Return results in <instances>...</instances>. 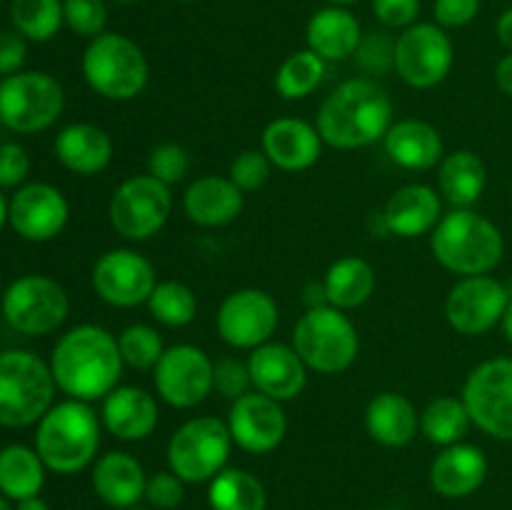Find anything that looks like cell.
Here are the masks:
<instances>
[{"instance_id": "12", "label": "cell", "mask_w": 512, "mask_h": 510, "mask_svg": "<svg viewBox=\"0 0 512 510\" xmlns=\"http://www.w3.org/2000/svg\"><path fill=\"white\" fill-rule=\"evenodd\" d=\"M460 398L475 428L488 438L512 443V358H490L475 365Z\"/></svg>"}, {"instance_id": "41", "label": "cell", "mask_w": 512, "mask_h": 510, "mask_svg": "<svg viewBox=\"0 0 512 510\" xmlns=\"http://www.w3.org/2000/svg\"><path fill=\"white\" fill-rule=\"evenodd\" d=\"M190 170V153L178 143H160L148 155V175L158 178L168 188L185 180Z\"/></svg>"}, {"instance_id": "37", "label": "cell", "mask_w": 512, "mask_h": 510, "mask_svg": "<svg viewBox=\"0 0 512 510\" xmlns=\"http://www.w3.org/2000/svg\"><path fill=\"white\" fill-rule=\"evenodd\" d=\"M325 78V60L310 48L295 50L275 73V90L285 100H303L315 93Z\"/></svg>"}, {"instance_id": "23", "label": "cell", "mask_w": 512, "mask_h": 510, "mask_svg": "<svg viewBox=\"0 0 512 510\" xmlns=\"http://www.w3.org/2000/svg\"><path fill=\"white\" fill-rule=\"evenodd\" d=\"M443 215V195L433 185L410 183L390 195L380 220L385 233L410 240L433 233Z\"/></svg>"}, {"instance_id": "57", "label": "cell", "mask_w": 512, "mask_h": 510, "mask_svg": "<svg viewBox=\"0 0 512 510\" xmlns=\"http://www.w3.org/2000/svg\"><path fill=\"white\" fill-rule=\"evenodd\" d=\"M128 510H153V508H140V505H133V508H128Z\"/></svg>"}, {"instance_id": "60", "label": "cell", "mask_w": 512, "mask_h": 510, "mask_svg": "<svg viewBox=\"0 0 512 510\" xmlns=\"http://www.w3.org/2000/svg\"><path fill=\"white\" fill-rule=\"evenodd\" d=\"M180 3H190V0H180Z\"/></svg>"}, {"instance_id": "1", "label": "cell", "mask_w": 512, "mask_h": 510, "mask_svg": "<svg viewBox=\"0 0 512 510\" xmlns=\"http://www.w3.org/2000/svg\"><path fill=\"white\" fill-rule=\"evenodd\" d=\"M48 363L60 393L83 403L103 400L118 388L125 370L118 335L95 323L65 330L53 345Z\"/></svg>"}, {"instance_id": "22", "label": "cell", "mask_w": 512, "mask_h": 510, "mask_svg": "<svg viewBox=\"0 0 512 510\" xmlns=\"http://www.w3.org/2000/svg\"><path fill=\"white\" fill-rule=\"evenodd\" d=\"M160 408L153 393L138 385H118L100 400V423L113 438L138 443L158 428Z\"/></svg>"}, {"instance_id": "39", "label": "cell", "mask_w": 512, "mask_h": 510, "mask_svg": "<svg viewBox=\"0 0 512 510\" xmlns=\"http://www.w3.org/2000/svg\"><path fill=\"white\" fill-rule=\"evenodd\" d=\"M118 348L123 363L133 370H153L163 358L165 343L158 328L145 323H133L118 335Z\"/></svg>"}, {"instance_id": "31", "label": "cell", "mask_w": 512, "mask_h": 510, "mask_svg": "<svg viewBox=\"0 0 512 510\" xmlns=\"http://www.w3.org/2000/svg\"><path fill=\"white\" fill-rule=\"evenodd\" d=\"M488 168L475 150H453L438 165V193L453 208H473L485 193Z\"/></svg>"}, {"instance_id": "58", "label": "cell", "mask_w": 512, "mask_h": 510, "mask_svg": "<svg viewBox=\"0 0 512 510\" xmlns=\"http://www.w3.org/2000/svg\"><path fill=\"white\" fill-rule=\"evenodd\" d=\"M115 3H123V5H128V3H135V0H115Z\"/></svg>"}, {"instance_id": "25", "label": "cell", "mask_w": 512, "mask_h": 510, "mask_svg": "<svg viewBox=\"0 0 512 510\" xmlns=\"http://www.w3.org/2000/svg\"><path fill=\"white\" fill-rule=\"evenodd\" d=\"M245 208V193L223 175H203L183 193V210L190 223L200 228L230 225Z\"/></svg>"}, {"instance_id": "38", "label": "cell", "mask_w": 512, "mask_h": 510, "mask_svg": "<svg viewBox=\"0 0 512 510\" xmlns=\"http://www.w3.org/2000/svg\"><path fill=\"white\" fill-rule=\"evenodd\" d=\"M145 305L150 310V318L165 328H185L198 315V298L193 288L178 280H158Z\"/></svg>"}, {"instance_id": "61", "label": "cell", "mask_w": 512, "mask_h": 510, "mask_svg": "<svg viewBox=\"0 0 512 510\" xmlns=\"http://www.w3.org/2000/svg\"><path fill=\"white\" fill-rule=\"evenodd\" d=\"M0 5H3V0H0Z\"/></svg>"}, {"instance_id": "36", "label": "cell", "mask_w": 512, "mask_h": 510, "mask_svg": "<svg viewBox=\"0 0 512 510\" xmlns=\"http://www.w3.org/2000/svg\"><path fill=\"white\" fill-rule=\"evenodd\" d=\"M10 23L28 43H48L65 25L63 0H13Z\"/></svg>"}, {"instance_id": "8", "label": "cell", "mask_w": 512, "mask_h": 510, "mask_svg": "<svg viewBox=\"0 0 512 510\" xmlns=\"http://www.w3.org/2000/svg\"><path fill=\"white\" fill-rule=\"evenodd\" d=\"M65 110V90L50 73L20 70L0 80V123L18 135L53 128Z\"/></svg>"}, {"instance_id": "32", "label": "cell", "mask_w": 512, "mask_h": 510, "mask_svg": "<svg viewBox=\"0 0 512 510\" xmlns=\"http://www.w3.org/2000/svg\"><path fill=\"white\" fill-rule=\"evenodd\" d=\"M375 285H378V278H375L373 265L358 255H345L335 260L325 273V303L348 313L373 298Z\"/></svg>"}, {"instance_id": "13", "label": "cell", "mask_w": 512, "mask_h": 510, "mask_svg": "<svg viewBox=\"0 0 512 510\" xmlns=\"http://www.w3.org/2000/svg\"><path fill=\"white\" fill-rule=\"evenodd\" d=\"M455 63V48L448 30L438 23H415L400 30L395 40V70L415 90H430L443 83Z\"/></svg>"}, {"instance_id": "53", "label": "cell", "mask_w": 512, "mask_h": 510, "mask_svg": "<svg viewBox=\"0 0 512 510\" xmlns=\"http://www.w3.org/2000/svg\"><path fill=\"white\" fill-rule=\"evenodd\" d=\"M500 330H503L505 340H508V343L512 345V298H510L508 308H505V315H503V320H500Z\"/></svg>"}, {"instance_id": "59", "label": "cell", "mask_w": 512, "mask_h": 510, "mask_svg": "<svg viewBox=\"0 0 512 510\" xmlns=\"http://www.w3.org/2000/svg\"><path fill=\"white\" fill-rule=\"evenodd\" d=\"M0 295H3V280H0Z\"/></svg>"}, {"instance_id": "21", "label": "cell", "mask_w": 512, "mask_h": 510, "mask_svg": "<svg viewBox=\"0 0 512 510\" xmlns=\"http://www.w3.org/2000/svg\"><path fill=\"white\" fill-rule=\"evenodd\" d=\"M323 138L318 128L303 118H275L265 125L260 150L268 155L273 168L283 173L310 170L323 155Z\"/></svg>"}, {"instance_id": "15", "label": "cell", "mask_w": 512, "mask_h": 510, "mask_svg": "<svg viewBox=\"0 0 512 510\" xmlns=\"http://www.w3.org/2000/svg\"><path fill=\"white\" fill-rule=\"evenodd\" d=\"M280 308L268 290L240 288L220 303L215 328L235 350H255L270 343L278 330Z\"/></svg>"}, {"instance_id": "44", "label": "cell", "mask_w": 512, "mask_h": 510, "mask_svg": "<svg viewBox=\"0 0 512 510\" xmlns=\"http://www.w3.org/2000/svg\"><path fill=\"white\" fill-rule=\"evenodd\" d=\"M355 58H358L360 68L368 73H385V70L395 68V40L388 33L363 35Z\"/></svg>"}, {"instance_id": "46", "label": "cell", "mask_w": 512, "mask_h": 510, "mask_svg": "<svg viewBox=\"0 0 512 510\" xmlns=\"http://www.w3.org/2000/svg\"><path fill=\"white\" fill-rule=\"evenodd\" d=\"M30 175V155L20 143H0V190H18Z\"/></svg>"}, {"instance_id": "49", "label": "cell", "mask_w": 512, "mask_h": 510, "mask_svg": "<svg viewBox=\"0 0 512 510\" xmlns=\"http://www.w3.org/2000/svg\"><path fill=\"white\" fill-rule=\"evenodd\" d=\"M28 60V40L18 30H0V78L23 70Z\"/></svg>"}, {"instance_id": "28", "label": "cell", "mask_w": 512, "mask_h": 510, "mask_svg": "<svg viewBox=\"0 0 512 510\" xmlns=\"http://www.w3.org/2000/svg\"><path fill=\"white\" fill-rule=\"evenodd\" d=\"M55 158L75 175H98L113 163V138L93 123H70L55 135Z\"/></svg>"}, {"instance_id": "20", "label": "cell", "mask_w": 512, "mask_h": 510, "mask_svg": "<svg viewBox=\"0 0 512 510\" xmlns=\"http://www.w3.org/2000/svg\"><path fill=\"white\" fill-rule=\"evenodd\" d=\"M248 368L253 390L278 400V403L295 400L298 395H303L305 385H308L310 370L293 345L270 340V343L250 350Z\"/></svg>"}, {"instance_id": "30", "label": "cell", "mask_w": 512, "mask_h": 510, "mask_svg": "<svg viewBox=\"0 0 512 510\" xmlns=\"http://www.w3.org/2000/svg\"><path fill=\"white\" fill-rule=\"evenodd\" d=\"M305 40H308V48L318 53L325 63H335V60H348L358 53L363 28L348 8L325 5L315 10L313 18L308 20Z\"/></svg>"}, {"instance_id": "42", "label": "cell", "mask_w": 512, "mask_h": 510, "mask_svg": "<svg viewBox=\"0 0 512 510\" xmlns=\"http://www.w3.org/2000/svg\"><path fill=\"white\" fill-rule=\"evenodd\" d=\"M270 175H273V163H270L263 150H243V153L235 155L228 170V178L243 193H255V190L265 188Z\"/></svg>"}, {"instance_id": "24", "label": "cell", "mask_w": 512, "mask_h": 510, "mask_svg": "<svg viewBox=\"0 0 512 510\" xmlns=\"http://www.w3.org/2000/svg\"><path fill=\"white\" fill-rule=\"evenodd\" d=\"M430 485L438 495L450 500L470 498L483 488L488 478V458L473 443H455L440 450L430 463Z\"/></svg>"}, {"instance_id": "14", "label": "cell", "mask_w": 512, "mask_h": 510, "mask_svg": "<svg viewBox=\"0 0 512 510\" xmlns=\"http://www.w3.org/2000/svg\"><path fill=\"white\" fill-rule=\"evenodd\" d=\"M213 373L215 363L203 348L190 343L170 345L153 368L155 393L175 410L198 408L215 390Z\"/></svg>"}, {"instance_id": "18", "label": "cell", "mask_w": 512, "mask_h": 510, "mask_svg": "<svg viewBox=\"0 0 512 510\" xmlns=\"http://www.w3.org/2000/svg\"><path fill=\"white\" fill-rule=\"evenodd\" d=\"M70 220V203L55 185L33 180L10 195L8 225L28 243L58 238Z\"/></svg>"}, {"instance_id": "35", "label": "cell", "mask_w": 512, "mask_h": 510, "mask_svg": "<svg viewBox=\"0 0 512 510\" xmlns=\"http://www.w3.org/2000/svg\"><path fill=\"white\" fill-rule=\"evenodd\" d=\"M470 425L473 420H470L468 408H465L463 398H455V395H440V398L430 400L420 413V433L438 448L463 443Z\"/></svg>"}, {"instance_id": "52", "label": "cell", "mask_w": 512, "mask_h": 510, "mask_svg": "<svg viewBox=\"0 0 512 510\" xmlns=\"http://www.w3.org/2000/svg\"><path fill=\"white\" fill-rule=\"evenodd\" d=\"M15 510H50V508H48V503H45V500L40 498V495H33V498L18 500Z\"/></svg>"}, {"instance_id": "51", "label": "cell", "mask_w": 512, "mask_h": 510, "mask_svg": "<svg viewBox=\"0 0 512 510\" xmlns=\"http://www.w3.org/2000/svg\"><path fill=\"white\" fill-rule=\"evenodd\" d=\"M495 33H498L500 45H503L508 53H512V5L508 10H503L498 18V25H495Z\"/></svg>"}, {"instance_id": "10", "label": "cell", "mask_w": 512, "mask_h": 510, "mask_svg": "<svg viewBox=\"0 0 512 510\" xmlns=\"http://www.w3.org/2000/svg\"><path fill=\"white\" fill-rule=\"evenodd\" d=\"M3 318L15 333L43 338L63 328L70 313V298L58 280L30 273L13 280L0 295Z\"/></svg>"}, {"instance_id": "56", "label": "cell", "mask_w": 512, "mask_h": 510, "mask_svg": "<svg viewBox=\"0 0 512 510\" xmlns=\"http://www.w3.org/2000/svg\"><path fill=\"white\" fill-rule=\"evenodd\" d=\"M328 5H340V8H348V5L358 3V0H325Z\"/></svg>"}, {"instance_id": "3", "label": "cell", "mask_w": 512, "mask_h": 510, "mask_svg": "<svg viewBox=\"0 0 512 510\" xmlns=\"http://www.w3.org/2000/svg\"><path fill=\"white\" fill-rule=\"evenodd\" d=\"M100 433L103 423L93 403L65 398L35 425V450L48 470L73 475L98 460Z\"/></svg>"}, {"instance_id": "2", "label": "cell", "mask_w": 512, "mask_h": 510, "mask_svg": "<svg viewBox=\"0 0 512 510\" xmlns=\"http://www.w3.org/2000/svg\"><path fill=\"white\" fill-rule=\"evenodd\" d=\"M393 115V100L378 80L350 78L320 103L315 128L330 148L358 150L383 140Z\"/></svg>"}, {"instance_id": "54", "label": "cell", "mask_w": 512, "mask_h": 510, "mask_svg": "<svg viewBox=\"0 0 512 510\" xmlns=\"http://www.w3.org/2000/svg\"><path fill=\"white\" fill-rule=\"evenodd\" d=\"M8 203H10V200L5 198L3 190H0V230L8 225Z\"/></svg>"}, {"instance_id": "27", "label": "cell", "mask_w": 512, "mask_h": 510, "mask_svg": "<svg viewBox=\"0 0 512 510\" xmlns=\"http://www.w3.org/2000/svg\"><path fill=\"white\" fill-rule=\"evenodd\" d=\"M143 465L125 450H110L93 463V490L105 505L115 510H128L145 498Z\"/></svg>"}, {"instance_id": "11", "label": "cell", "mask_w": 512, "mask_h": 510, "mask_svg": "<svg viewBox=\"0 0 512 510\" xmlns=\"http://www.w3.org/2000/svg\"><path fill=\"white\" fill-rule=\"evenodd\" d=\"M173 213V193L153 175H133L115 188L108 218L115 233L130 243L155 238Z\"/></svg>"}, {"instance_id": "26", "label": "cell", "mask_w": 512, "mask_h": 510, "mask_svg": "<svg viewBox=\"0 0 512 510\" xmlns=\"http://www.w3.org/2000/svg\"><path fill=\"white\" fill-rule=\"evenodd\" d=\"M385 155L403 170L438 168L445 158L443 135L428 120H395L383 138Z\"/></svg>"}, {"instance_id": "33", "label": "cell", "mask_w": 512, "mask_h": 510, "mask_svg": "<svg viewBox=\"0 0 512 510\" xmlns=\"http://www.w3.org/2000/svg\"><path fill=\"white\" fill-rule=\"evenodd\" d=\"M45 463L38 450L28 445L0 448V493L10 500H25L40 495L45 485Z\"/></svg>"}, {"instance_id": "43", "label": "cell", "mask_w": 512, "mask_h": 510, "mask_svg": "<svg viewBox=\"0 0 512 510\" xmlns=\"http://www.w3.org/2000/svg\"><path fill=\"white\" fill-rule=\"evenodd\" d=\"M213 388L218 390L223 398H228L230 403L243 398L245 393H250V390H253V380H250L248 360H245V363L238 358L218 360L213 373Z\"/></svg>"}, {"instance_id": "34", "label": "cell", "mask_w": 512, "mask_h": 510, "mask_svg": "<svg viewBox=\"0 0 512 510\" xmlns=\"http://www.w3.org/2000/svg\"><path fill=\"white\" fill-rule=\"evenodd\" d=\"M210 510H265L268 493L253 473L225 468L208 483Z\"/></svg>"}, {"instance_id": "6", "label": "cell", "mask_w": 512, "mask_h": 510, "mask_svg": "<svg viewBox=\"0 0 512 510\" xmlns=\"http://www.w3.org/2000/svg\"><path fill=\"white\" fill-rule=\"evenodd\" d=\"M80 70L93 93L113 103H128L143 95L150 80V65L143 48L123 33H100L88 43Z\"/></svg>"}, {"instance_id": "9", "label": "cell", "mask_w": 512, "mask_h": 510, "mask_svg": "<svg viewBox=\"0 0 512 510\" xmlns=\"http://www.w3.org/2000/svg\"><path fill=\"white\" fill-rule=\"evenodd\" d=\"M233 435L228 423L213 415L190 418L170 435L168 468L183 483H210L220 470L228 468L233 453Z\"/></svg>"}, {"instance_id": "17", "label": "cell", "mask_w": 512, "mask_h": 510, "mask_svg": "<svg viewBox=\"0 0 512 510\" xmlns=\"http://www.w3.org/2000/svg\"><path fill=\"white\" fill-rule=\"evenodd\" d=\"M510 290L493 275H468L450 288L445 318L460 335H485L498 328L510 303Z\"/></svg>"}, {"instance_id": "4", "label": "cell", "mask_w": 512, "mask_h": 510, "mask_svg": "<svg viewBox=\"0 0 512 510\" xmlns=\"http://www.w3.org/2000/svg\"><path fill=\"white\" fill-rule=\"evenodd\" d=\"M433 258L448 273L490 275L505 255V238L498 225L475 208H453L430 233Z\"/></svg>"}, {"instance_id": "19", "label": "cell", "mask_w": 512, "mask_h": 510, "mask_svg": "<svg viewBox=\"0 0 512 510\" xmlns=\"http://www.w3.org/2000/svg\"><path fill=\"white\" fill-rule=\"evenodd\" d=\"M228 430L233 443L250 455H268L280 448L288 435V415L283 403L250 390L233 400L228 410Z\"/></svg>"}, {"instance_id": "55", "label": "cell", "mask_w": 512, "mask_h": 510, "mask_svg": "<svg viewBox=\"0 0 512 510\" xmlns=\"http://www.w3.org/2000/svg\"><path fill=\"white\" fill-rule=\"evenodd\" d=\"M0 510H15V508H13V500L5 498L3 493H0Z\"/></svg>"}, {"instance_id": "16", "label": "cell", "mask_w": 512, "mask_h": 510, "mask_svg": "<svg viewBox=\"0 0 512 510\" xmlns=\"http://www.w3.org/2000/svg\"><path fill=\"white\" fill-rule=\"evenodd\" d=\"M95 295L113 308H138L148 303L158 285L155 265L133 248H113L100 255L90 273Z\"/></svg>"}, {"instance_id": "47", "label": "cell", "mask_w": 512, "mask_h": 510, "mask_svg": "<svg viewBox=\"0 0 512 510\" xmlns=\"http://www.w3.org/2000/svg\"><path fill=\"white\" fill-rule=\"evenodd\" d=\"M373 15L388 30H405L418 23L420 0H370Z\"/></svg>"}, {"instance_id": "40", "label": "cell", "mask_w": 512, "mask_h": 510, "mask_svg": "<svg viewBox=\"0 0 512 510\" xmlns=\"http://www.w3.org/2000/svg\"><path fill=\"white\" fill-rule=\"evenodd\" d=\"M63 20L80 38H98L108 25L105 0H63Z\"/></svg>"}, {"instance_id": "45", "label": "cell", "mask_w": 512, "mask_h": 510, "mask_svg": "<svg viewBox=\"0 0 512 510\" xmlns=\"http://www.w3.org/2000/svg\"><path fill=\"white\" fill-rule=\"evenodd\" d=\"M185 498V483L173 470H160L148 478L145 500L153 510H175Z\"/></svg>"}, {"instance_id": "48", "label": "cell", "mask_w": 512, "mask_h": 510, "mask_svg": "<svg viewBox=\"0 0 512 510\" xmlns=\"http://www.w3.org/2000/svg\"><path fill=\"white\" fill-rule=\"evenodd\" d=\"M480 13V0H435L433 15L440 28H465Z\"/></svg>"}, {"instance_id": "29", "label": "cell", "mask_w": 512, "mask_h": 510, "mask_svg": "<svg viewBox=\"0 0 512 510\" xmlns=\"http://www.w3.org/2000/svg\"><path fill=\"white\" fill-rule=\"evenodd\" d=\"M365 430L383 448H405L418 435L420 413L408 395L385 390L365 408Z\"/></svg>"}, {"instance_id": "5", "label": "cell", "mask_w": 512, "mask_h": 510, "mask_svg": "<svg viewBox=\"0 0 512 510\" xmlns=\"http://www.w3.org/2000/svg\"><path fill=\"white\" fill-rule=\"evenodd\" d=\"M53 370L33 350H0V425L10 430L38 425L55 405Z\"/></svg>"}, {"instance_id": "7", "label": "cell", "mask_w": 512, "mask_h": 510, "mask_svg": "<svg viewBox=\"0 0 512 510\" xmlns=\"http://www.w3.org/2000/svg\"><path fill=\"white\" fill-rule=\"evenodd\" d=\"M293 345L308 370L320 375H338L353 368L360 353V335L345 310L333 305H315L298 318Z\"/></svg>"}, {"instance_id": "50", "label": "cell", "mask_w": 512, "mask_h": 510, "mask_svg": "<svg viewBox=\"0 0 512 510\" xmlns=\"http://www.w3.org/2000/svg\"><path fill=\"white\" fill-rule=\"evenodd\" d=\"M495 83H498V88L503 90L508 98H512V53L503 55V58L498 60V65H495Z\"/></svg>"}]
</instances>
